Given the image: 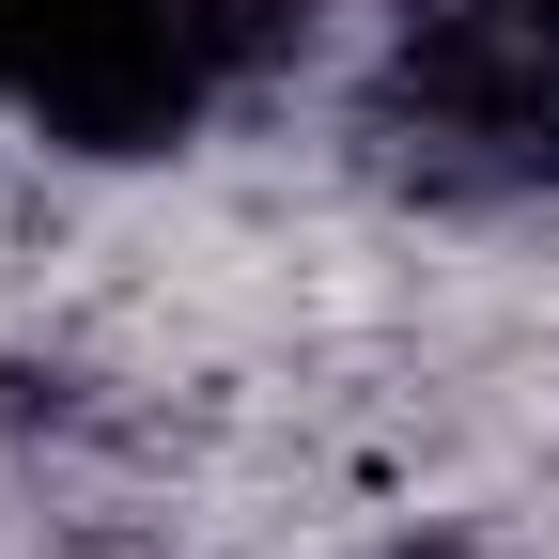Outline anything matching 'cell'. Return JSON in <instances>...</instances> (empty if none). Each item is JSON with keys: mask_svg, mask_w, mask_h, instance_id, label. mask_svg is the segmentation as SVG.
Segmentation results:
<instances>
[{"mask_svg": "<svg viewBox=\"0 0 559 559\" xmlns=\"http://www.w3.org/2000/svg\"><path fill=\"white\" fill-rule=\"evenodd\" d=\"M32 47H47V0H0V109L32 94Z\"/></svg>", "mask_w": 559, "mask_h": 559, "instance_id": "cell-1", "label": "cell"}]
</instances>
